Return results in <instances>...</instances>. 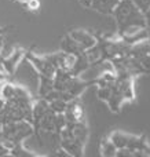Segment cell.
Returning a JSON list of instances; mask_svg holds the SVG:
<instances>
[{
	"instance_id": "obj_1",
	"label": "cell",
	"mask_w": 150,
	"mask_h": 157,
	"mask_svg": "<svg viewBox=\"0 0 150 157\" xmlns=\"http://www.w3.org/2000/svg\"><path fill=\"white\" fill-rule=\"evenodd\" d=\"M113 17L116 19L118 32H121L123 29L128 26H146L145 22V15L141 10H138V7L134 4L132 0H120L117 3V6L113 10Z\"/></svg>"
},
{
	"instance_id": "obj_2",
	"label": "cell",
	"mask_w": 150,
	"mask_h": 157,
	"mask_svg": "<svg viewBox=\"0 0 150 157\" xmlns=\"http://www.w3.org/2000/svg\"><path fill=\"white\" fill-rule=\"evenodd\" d=\"M33 135V125L30 121H15L3 124L2 131V141L6 149L11 150L15 145L24 144L29 136Z\"/></svg>"
},
{
	"instance_id": "obj_3",
	"label": "cell",
	"mask_w": 150,
	"mask_h": 157,
	"mask_svg": "<svg viewBox=\"0 0 150 157\" xmlns=\"http://www.w3.org/2000/svg\"><path fill=\"white\" fill-rule=\"evenodd\" d=\"M26 59L32 63L33 68L36 69V72H37L40 76L54 77L57 69H55V66L52 65L46 57H37V55L29 54V55H26Z\"/></svg>"
},
{
	"instance_id": "obj_4",
	"label": "cell",
	"mask_w": 150,
	"mask_h": 157,
	"mask_svg": "<svg viewBox=\"0 0 150 157\" xmlns=\"http://www.w3.org/2000/svg\"><path fill=\"white\" fill-rule=\"evenodd\" d=\"M63 114H65V119H66V127H72V125L83 121L84 110H83L81 103L77 101V98L68 102V106H66V110Z\"/></svg>"
},
{
	"instance_id": "obj_5",
	"label": "cell",
	"mask_w": 150,
	"mask_h": 157,
	"mask_svg": "<svg viewBox=\"0 0 150 157\" xmlns=\"http://www.w3.org/2000/svg\"><path fill=\"white\" fill-rule=\"evenodd\" d=\"M69 36H70V37L73 39L80 47H81L83 51H87L88 48L94 47L96 43H98L96 39H95V36H94L92 33L87 32V30H83V29L72 30V32L69 33Z\"/></svg>"
},
{
	"instance_id": "obj_6",
	"label": "cell",
	"mask_w": 150,
	"mask_h": 157,
	"mask_svg": "<svg viewBox=\"0 0 150 157\" xmlns=\"http://www.w3.org/2000/svg\"><path fill=\"white\" fill-rule=\"evenodd\" d=\"M118 2H120V0H92L91 8L96 10L98 13L112 15L113 10H114V7L117 6Z\"/></svg>"
},
{
	"instance_id": "obj_7",
	"label": "cell",
	"mask_w": 150,
	"mask_h": 157,
	"mask_svg": "<svg viewBox=\"0 0 150 157\" xmlns=\"http://www.w3.org/2000/svg\"><path fill=\"white\" fill-rule=\"evenodd\" d=\"M52 90H54V78L50 77V76H40L39 77V86H37L39 97L44 99Z\"/></svg>"
},
{
	"instance_id": "obj_8",
	"label": "cell",
	"mask_w": 150,
	"mask_h": 157,
	"mask_svg": "<svg viewBox=\"0 0 150 157\" xmlns=\"http://www.w3.org/2000/svg\"><path fill=\"white\" fill-rule=\"evenodd\" d=\"M61 47H62V51L63 52H68V54L79 55V54H81V52H84L81 47H80L79 44H77L69 35L66 36V37H63L62 43H61Z\"/></svg>"
},
{
	"instance_id": "obj_9",
	"label": "cell",
	"mask_w": 150,
	"mask_h": 157,
	"mask_svg": "<svg viewBox=\"0 0 150 157\" xmlns=\"http://www.w3.org/2000/svg\"><path fill=\"white\" fill-rule=\"evenodd\" d=\"M72 131V134H73V136L77 139V141H80L81 144H85V141H87L88 138V130L87 127H85V124L83 121L77 123V124L72 125V127H69Z\"/></svg>"
},
{
	"instance_id": "obj_10",
	"label": "cell",
	"mask_w": 150,
	"mask_h": 157,
	"mask_svg": "<svg viewBox=\"0 0 150 157\" xmlns=\"http://www.w3.org/2000/svg\"><path fill=\"white\" fill-rule=\"evenodd\" d=\"M117 153V147L114 146L110 138H105L101 141V156L102 157H116Z\"/></svg>"
},
{
	"instance_id": "obj_11",
	"label": "cell",
	"mask_w": 150,
	"mask_h": 157,
	"mask_svg": "<svg viewBox=\"0 0 150 157\" xmlns=\"http://www.w3.org/2000/svg\"><path fill=\"white\" fill-rule=\"evenodd\" d=\"M15 90H17V84H11V83H4L0 87V99L3 102L10 101L15 97Z\"/></svg>"
},
{
	"instance_id": "obj_12",
	"label": "cell",
	"mask_w": 150,
	"mask_h": 157,
	"mask_svg": "<svg viewBox=\"0 0 150 157\" xmlns=\"http://www.w3.org/2000/svg\"><path fill=\"white\" fill-rule=\"evenodd\" d=\"M128 136L129 135H127L124 132L116 131V132H113L110 135V141L114 144V146L117 149H124V147H127V144H128Z\"/></svg>"
},
{
	"instance_id": "obj_13",
	"label": "cell",
	"mask_w": 150,
	"mask_h": 157,
	"mask_svg": "<svg viewBox=\"0 0 150 157\" xmlns=\"http://www.w3.org/2000/svg\"><path fill=\"white\" fill-rule=\"evenodd\" d=\"M48 106L54 113H65L66 106H68V102L65 99H52L48 102Z\"/></svg>"
},
{
	"instance_id": "obj_14",
	"label": "cell",
	"mask_w": 150,
	"mask_h": 157,
	"mask_svg": "<svg viewBox=\"0 0 150 157\" xmlns=\"http://www.w3.org/2000/svg\"><path fill=\"white\" fill-rule=\"evenodd\" d=\"M112 87H99L98 88V98L99 99L107 102L109 98H110V95H112Z\"/></svg>"
},
{
	"instance_id": "obj_15",
	"label": "cell",
	"mask_w": 150,
	"mask_h": 157,
	"mask_svg": "<svg viewBox=\"0 0 150 157\" xmlns=\"http://www.w3.org/2000/svg\"><path fill=\"white\" fill-rule=\"evenodd\" d=\"M132 2L138 7V10H141L143 14L150 8V0H132Z\"/></svg>"
},
{
	"instance_id": "obj_16",
	"label": "cell",
	"mask_w": 150,
	"mask_h": 157,
	"mask_svg": "<svg viewBox=\"0 0 150 157\" xmlns=\"http://www.w3.org/2000/svg\"><path fill=\"white\" fill-rule=\"evenodd\" d=\"M25 3H26L28 10H30V11H37L40 8V2L39 0H26Z\"/></svg>"
},
{
	"instance_id": "obj_17",
	"label": "cell",
	"mask_w": 150,
	"mask_h": 157,
	"mask_svg": "<svg viewBox=\"0 0 150 157\" xmlns=\"http://www.w3.org/2000/svg\"><path fill=\"white\" fill-rule=\"evenodd\" d=\"M131 155H132V150L124 147V149H117L116 157H131Z\"/></svg>"
},
{
	"instance_id": "obj_18",
	"label": "cell",
	"mask_w": 150,
	"mask_h": 157,
	"mask_svg": "<svg viewBox=\"0 0 150 157\" xmlns=\"http://www.w3.org/2000/svg\"><path fill=\"white\" fill-rule=\"evenodd\" d=\"M131 157H148V153L145 150H132Z\"/></svg>"
},
{
	"instance_id": "obj_19",
	"label": "cell",
	"mask_w": 150,
	"mask_h": 157,
	"mask_svg": "<svg viewBox=\"0 0 150 157\" xmlns=\"http://www.w3.org/2000/svg\"><path fill=\"white\" fill-rule=\"evenodd\" d=\"M143 15H145V22H146V26L150 28V8H149L148 11H146L145 14H143Z\"/></svg>"
},
{
	"instance_id": "obj_20",
	"label": "cell",
	"mask_w": 150,
	"mask_h": 157,
	"mask_svg": "<svg viewBox=\"0 0 150 157\" xmlns=\"http://www.w3.org/2000/svg\"><path fill=\"white\" fill-rule=\"evenodd\" d=\"M80 3H81L84 7H91V4H92V0H80Z\"/></svg>"
},
{
	"instance_id": "obj_21",
	"label": "cell",
	"mask_w": 150,
	"mask_h": 157,
	"mask_svg": "<svg viewBox=\"0 0 150 157\" xmlns=\"http://www.w3.org/2000/svg\"><path fill=\"white\" fill-rule=\"evenodd\" d=\"M2 157H15V156H14V155H11V153H10V152H8V153H7V155L2 156Z\"/></svg>"
},
{
	"instance_id": "obj_22",
	"label": "cell",
	"mask_w": 150,
	"mask_h": 157,
	"mask_svg": "<svg viewBox=\"0 0 150 157\" xmlns=\"http://www.w3.org/2000/svg\"><path fill=\"white\" fill-rule=\"evenodd\" d=\"M0 39H2V29H0Z\"/></svg>"
},
{
	"instance_id": "obj_23",
	"label": "cell",
	"mask_w": 150,
	"mask_h": 157,
	"mask_svg": "<svg viewBox=\"0 0 150 157\" xmlns=\"http://www.w3.org/2000/svg\"><path fill=\"white\" fill-rule=\"evenodd\" d=\"M19 2H26V0H19Z\"/></svg>"
}]
</instances>
